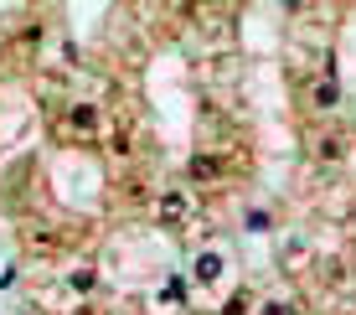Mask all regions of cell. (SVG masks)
Wrapping results in <instances>:
<instances>
[{
    "label": "cell",
    "mask_w": 356,
    "mask_h": 315,
    "mask_svg": "<svg viewBox=\"0 0 356 315\" xmlns=\"http://www.w3.org/2000/svg\"><path fill=\"white\" fill-rule=\"evenodd\" d=\"M336 99H341V93H336V83H321V88H315V104H321V108H336Z\"/></svg>",
    "instance_id": "5b68a950"
},
{
    "label": "cell",
    "mask_w": 356,
    "mask_h": 315,
    "mask_svg": "<svg viewBox=\"0 0 356 315\" xmlns=\"http://www.w3.org/2000/svg\"><path fill=\"white\" fill-rule=\"evenodd\" d=\"M161 217H165V223H181V217H186V197L165 191V197H161Z\"/></svg>",
    "instance_id": "7a4b0ae2"
},
{
    "label": "cell",
    "mask_w": 356,
    "mask_h": 315,
    "mask_svg": "<svg viewBox=\"0 0 356 315\" xmlns=\"http://www.w3.org/2000/svg\"><path fill=\"white\" fill-rule=\"evenodd\" d=\"M268 315H289V310H284V305H268Z\"/></svg>",
    "instance_id": "52a82bcc"
},
{
    "label": "cell",
    "mask_w": 356,
    "mask_h": 315,
    "mask_svg": "<svg viewBox=\"0 0 356 315\" xmlns=\"http://www.w3.org/2000/svg\"><path fill=\"white\" fill-rule=\"evenodd\" d=\"M191 181H217V161L212 155H196L191 161Z\"/></svg>",
    "instance_id": "3957f363"
},
{
    "label": "cell",
    "mask_w": 356,
    "mask_h": 315,
    "mask_svg": "<svg viewBox=\"0 0 356 315\" xmlns=\"http://www.w3.org/2000/svg\"><path fill=\"white\" fill-rule=\"evenodd\" d=\"M72 289H93V269H78V274H72Z\"/></svg>",
    "instance_id": "8992f818"
},
{
    "label": "cell",
    "mask_w": 356,
    "mask_h": 315,
    "mask_svg": "<svg viewBox=\"0 0 356 315\" xmlns=\"http://www.w3.org/2000/svg\"><path fill=\"white\" fill-rule=\"evenodd\" d=\"M217 274H222V253H202L196 259V284H217Z\"/></svg>",
    "instance_id": "6da1fadb"
},
{
    "label": "cell",
    "mask_w": 356,
    "mask_h": 315,
    "mask_svg": "<svg viewBox=\"0 0 356 315\" xmlns=\"http://www.w3.org/2000/svg\"><path fill=\"white\" fill-rule=\"evenodd\" d=\"M161 300H165V305H186V284H181V280H170V284L161 289Z\"/></svg>",
    "instance_id": "277c9868"
}]
</instances>
